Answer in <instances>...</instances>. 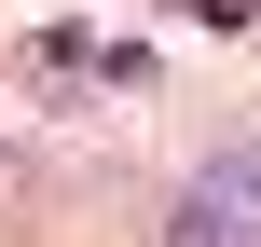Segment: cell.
<instances>
[{
    "label": "cell",
    "mask_w": 261,
    "mask_h": 247,
    "mask_svg": "<svg viewBox=\"0 0 261 247\" xmlns=\"http://www.w3.org/2000/svg\"><path fill=\"white\" fill-rule=\"evenodd\" d=\"M248 234H261V151H234L220 179H193V206H179L165 247H248Z\"/></svg>",
    "instance_id": "obj_1"
}]
</instances>
